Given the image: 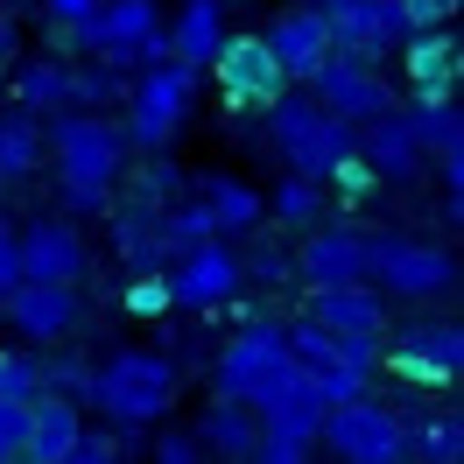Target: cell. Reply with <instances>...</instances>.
Segmentation results:
<instances>
[{"label":"cell","instance_id":"8d00e7d4","mask_svg":"<svg viewBox=\"0 0 464 464\" xmlns=\"http://www.w3.org/2000/svg\"><path fill=\"white\" fill-rule=\"evenodd\" d=\"M120 458V436L113 430H78V443H71V458L63 464H113Z\"/></svg>","mask_w":464,"mask_h":464},{"label":"cell","instance_id":"277c9868","mask_svg":"<svg viewBox=\"0 0 464 464\" xmlns=\"http://www.w3.org/2000/svg\"><path fill=\"white\" fill-rule=\"evenodd\" d=\"M317 443L338 450L345 464H394V458H408V422L394 408H380L373 394H352V401L324 408Z\"/></svg>","mask_w":464,"mask_h":464},{"label":"cell","instance_id":"f6af8a7d","mask_svg":"<svg viewBox=\"0 0 464 464\" xmlns=\"http://www.w3.org/2000/svg\"><path fill=\"white\" fill-rule=\"evenodd\" d=\"M310 7H338V0H310Z\"/></svg>","mask_w":464,"mask_h":464},{"label":"cell","instance_id":"30bf717a","mask_svg":"<svg viewBox=\"0 0 464 464\" xmlns=\"http://www.w3.org/2000/svg\"><path fill=\"white\" fill-rule=\"evenodd\" d=\"M303 85H310V99H317V106H331V113H345L352 127L394 106V85L380 78V63H366V57H345V50H331V57H324L317 71L303 78Z\"/></svg>","mask_w":464,"mask_h":464},{"label":"cell","instance_id":"3957f363","mask_svg":"<svg viewBox=\"0 0 464 464\" xmlns=\"http://www.w3.org/2000/svg\"><path fill=\"white\" fill-rule=\"evenodd\" d=\"M267 120H275V148L289 155V169L310 176V183H324V176H331V162L359 148V127H352L345 113L317 106L310 92H282V99L267 106Z\"/></svg>","mask_w":464,"mask_h":464},{"label":"cell","instance_id":"9a60e30c","mask_svg":"<svg viewBox=\"0 0 464 464\" xmlns=\"http://www.w3.org/2000/svg\"><path fill=\"white\" fill-rule=\"evenodd\" d=\"M22 239V275H35V282H78L85 275V232L71 226V218H57V211H43V218H29V232H14Z\"/></svg>","mask_w":464,"mask_h":464},{"label":"cell","instance_id":"603a6c76","mask_svg":"<svg viewBox=\"0 0 464 464\" xmlns=\"http://www.w3.org/2000/svg\"><path fill=\"white\" fill-rule=\"evenodd\" d=\"M43 155H50V141H43V113H29V106L0 113V176H7V183H14V176H35V169H43Z\"/></svg>","mask_w":464,"mask_h":464},{"label":"cell","instance_id":"60d3db41","mask_svg":"<svg viewBox=\"0 0 464 464\" xmlns=\"http://www.w3.org/2000/svg\"><path fill=\"white\" fill-rule=\"evenodd\" d=\"M22 282V239H14V226L0 218V289H14Z\"/></svg>","mask_w":464,"mask_h":464},{"label":"cell","instance_id":"1f68e13d","mask_svg":"<svg viewBox=\"0 0 464 464\" xmlns=\"http://www.w3.org/2000/svg\"><path fill=\"white\" fill-rule=\"evenodd\" d=\"M0 394L7 401H29V394H43V359L29 352H0Z\"/></svg>","mask_w":464,"mask_h":464},{"label":"cell","instance_id":"ac0fdd59","mask_svg":"<svg viewBox=\"0 0 464 464\" xmlns=\"http://www.w3.org/2000/svg\"><path fill=\"white\" fill-rule=\"evenodd\" d=\"M78 401L71 394H29V436H22V458L29 464H63L71 458V443H78Z\"/></svg>","mask_w":464,"mask_h":464},{"label":"cell","instance_id":"ab89813d","mask_svg":"<svg viewBox=\"0 0 464 464\" xmlns=\"http://www.w3.org/2000/svg\"><path fill=\"white\" fill-rule=\"evenodd\" d=\"M450 14H458V0H401L408 29H436V22H450Z\"/></svg>","mask_w":464,"mask_h":464},{"label":"cell","instance_id":"7a4b0ae2","mask_svg":"<svg viewBox=\"0 0 464 464\" xmlns=\"http://www.w3.org/2000/svg\"><path fill=\"white\" fill-rule=\"evenodd\" d=\"M85 401L106 408L120 430H148L176 408V366L155 359V352H113L106 366H92Z\"/></svg>","mask_w":464,"mask_h":464},{"label":"cell","instance_id":"44dd1931","mask_svg":"<svg viewBox=\"0 0 464 464\" xmlns=\"http://www.w3.org/2000/svg\"><path fill=\"white\" fill-rule=\"evenodd\" d=\"M310 317L324 331H380L387 338V303H380L373 282H338V289H317L310 295Z\"/></svg>","mask_w":464,"mask_h":464},{"label":"cell","instance_id":"cb8c5ba5","mask_svg":"<svg viewBox=\"0 0 464 464\" xmlns=\"http://www.w3.org/2000/svg\"><path fill=\"white\" fill-rule=\"evenodd\" d=\"M204 450H218V458H254V443H261V415L246 401H232V394H218V408L204 415Z\"/></svg>","mask_w":464,"mask_h":464},{"label":"cell","instance_id":"b9f144b4","mask_svg":"<svg viewBox=\"0 0 464 464\" xmlns=\"http://www.w3.org/2000/svg\"><path fill=\"white\" fill-rule=\"evenodd\" d=\"M155 458H162V464H198L204 458V436H162V443H155Z\"/></svg>","mask_w":464,"mask_h":464},{"label":"cell","instance_id":"484cf974","mask_svg":"<svg viewBox=\"0 0 464 464\" xmlns=\"http://www.w3.org/2000/svg\"><path fill=\"white\" fill-rule=\"evenodd\" d=\"M14 106H29V113H63L71 106V71L57 57H35L14 71Z\"/></svg>","mask_w":464,"mask_h":464},{"label":"cell","instance_id":"52a82bcc","mask_svg":"<svg viewBox=\"0 0 464 464\" xmlns=\"http://www.w3.org/2000/svg\"><path fill=\"white\" fill-rule=\"evenodd\" d=\"M190 92H198V63H148V78L134 85V120H127V141L141 148H169L183 113H190Z\"/></svg>","mask_w":464,"mask_h":464},{"label":"cell","instance_id":"7bdbcfd3","mask_svg":"<svg viewBox=\"0 0 464 464\" xmlns=\"http://www.w3.org/2000/svg\"><path fill=\"white\" fill-rule=\"evenodd\" d=\"M43 7H50V22H57V29H78L99 0H43Z\"/></svg>","mask_w":464,"mask_h":464},{"label":"cell","instance_id":"7402d4cb","mask_svg":"<svg viewBox=\"0 0 464 464\" xmlns=\"http://www.w3.org/2000/svg\"><path fill=\"white\" fill-rule=\"evenodd\" d=\"M218 35H226V0H183L176 7V29H169V57L204 71L211 50H218Z\"/></svg>","mask_w":464,"mask_h":464},{"label":"cell","instance_id":"e0dca14e","mask_svg":"<svg viewBox=\"0 0 464 464\" xmlns=\"http://www.w3.org/2000/svg\"><path fill=\"white\" fill-rule=\"evenodd\" d=\"M261 35H267V50L282 57L289 85H295V78H310V71L331 57V22H324V7H289V14H275Z\"/></svg>","mask_w":464,"mask_h":464},{"label":"cell","instance_id":"2e32d148","mask_svg":"<svg viewBox=\"0 0 464 464\" xmlns=\"http://www.w3.org/2000/svg\"><path fill=\"white\" fill-rule=\"evenodd\" d=\"M303 282L310 289H338V282H366V232L359 226H317L310 218V239H303Z\"/></svg>","mask_w":464,"mask_h":464},{"label":"cell","instance_id":"8fae6325","mask_svg":"<svg viewBox=\"0 0 464 464\" xmlns=\"http://www.w3.org/2000/svg\"><path fill=\"white\" fill-rule=\"evenodd\" d=\"M289 366V345H282V324H239V338H226V352H218V366H211V387L218 394H232V401H254L267 380Z\"/></svg>","mask_w":464,"mask_h":464},{"label":"cell","instance_id":"bcb514c9","mask_svg":"<svg viewBox=\"0 0 464 464\" xmlns=\"http://www.w3.org/2000/svg\"><path fill=\"white\" fill-rule=\"evenodd\" d=\"M0 190H7V176H0Z\"/></svg>","mask_w":464,"mask_h":464},{"label":"cell","instance_id":"4dcf8cb0","mask_svg":"<svg viewBox=\"0 0 464 464\" xmlns=\"http://www.w3.org/2000/svg\"><path fill=\"white\" fill-rule=\"evenodd\" d=\"M113 99H120V78H113V63H106V57L85 63V71H71V106L99 113V106H113Z\"/></svg>","mask_w":464,"mask_h":464},{"label":"cell","instance_id":"d6986e66","mask_svg":"<svg viewBox=\"0 0 464 464\" xmlns=\"http://www.w3.org/2000/svg\"><path fill=\"white\" fill-rule=\"evenodd\" d=\"M359 155H366L387 183H408V176L422 169V148H415V134H408V113H401V106L359 120Z\"/></svg>","mask_w":464,"mask_h":464},{"label":"cell","instance_id":"4fadbf2b","mask_svg":"<svg viewBox=\"0 0 464 464\" xmlns=\"http://www.w3.org/2000/svg\"><path fill=\"white\" fill-rule=\"evenodd\" d=\"M324 22H331V50H345V57H394V43L408 35L401 22V0H338V7H324Z\"/></svg>","mask_w":464,"mask_h":464},{"label":"cell","instance_id":"74e56055","mask_svg":"<svg viewBox=\"0 0 464 464\" xmlns=\"http://www.w3.org/2000/svg\"><path fill=\"white\" fill-rule=\"evenodd\" d=\"M246 275H254V282H267V289H282V275H289V254H282V246H254V254H246Z\"/></svg>","mask_w":464,"mask_h":464},{"label":"cell","instance_id":"f35d334b","mask_svg":"<svg viewBox=\"0 0 464 464\" xmlns=\"http://www.w3.org/2000/svg\"><path fill=\"white\" fill-rule=\"evenodd\" d=\"M92 366H78V359H43V387H63V394H85Z\"/></svg>","mask_w":464,"mask_h":464},{"label":"cell","instance_id":"d590c367","mask_svg":"<svg viewBox=\"0 0 464 464\" xmlns=\"http://www.w3.org/2000/svg\"><path fill=\"white\" fill-rule=\"evenodd\" d=\"M22 436H29V401H7L0 394V464L22 458Z\"/></svg>","mask_w":464,"mask_h":464},{"label":"cell","instance_id":"5bb4252c","mask_svg":"<svg viewBox=\"0 0 464 464\" xmlns=\"http://www.w3.org/2000/svg\"><path fill=\"white\" fill-rule=\"evenodd\" d=\"M394 50H401L408 99H458L464 50H458V35H450V22H436V29H408Z\"/></svg>","mask_w":464,"mask_h":464},{"label":"cell","instance_id":"f1b7e54d","mask_svg":"<svg viewBox=\"0 0 464 464\" xmlns=\"http://www.w3.org/2000/svg\"><path fill=\"white\" fill-rule=\"evenodd\" d=\"M127 317H169V275L162 267H134V282L120 289Z\"/></svg>","mask_w":464,"mask_h":464},{"label":"cell","instance_id":"ffe728a7","mask_svg":"<svg viewBox=\"0 0 464 464\" xmlns=\"http://www.w3.org/2000/svg\"><path fill=\"white\" fill-rule=\"evenodd\" d=\"M113 246H120V261H127V267H169L176 246H169V232H162V204L127 198L113 211Z\"/></svg>","mask_w":464,"mask_h":464},{"label":"cell","instance_id":"d6a6232c","mask_svg":"<svg viewBox=\"0 0 464 464\" xmlns=\"http://www.w3.org/2000/svg\"><path fill=\"white\" fill-rule=\"evenodd\" d=\"M324 183H338V198H345V204H359V198H373L380 169L366 162V155H359V148H352V155H338V162H331V176H324Z\"/></svg>","mask_w":464,"mask_h":464},{"label":"cell","instance_id":"4316f807","mask_svg":"<svg viewBox=\"0 0 464 464\" xmlns=\"http://www.w3.org/2000/svg\"><path fill=\"white\" fill-rule=\"evenodd\" d=\"M204 204H211L218 232H254L261 226V198H254L246 183H232V176H204Z\"/></svg>","mask_w":464,"mask_h":464},{"label":"cell","instance_id":"8992f818","mask_svg":"<svg viewBox=\"0 0 464 464\" xmlns=\"http://www.w3.org/2000/svg\"><path fill=\"white\" fill-rule=\"evenodd\" d=\"M0 317L29 345H57V338L78 331L85 303H78V282H35V275H22L14 289H0Z\"/></svg>","mask_w":464,"mask_h":464},{"label":"cell","instance_id":"ba28073f","mask_svg":"<svg viewBox=\"0 0 464 464\" xmlns=\"http://www.w3.org/2000/svg\"><path fill=\"white\" fill-rule=\"evenodd\" d=\"M366 282H380V289H394V295H408V303H422V295L458 289V261H450L443 246H408V239H366Z\"/></svg>","mask_w":464,"mask_h":464},{"label":"cell","instance_id":"f546056e","mask_svg":"<svg viewBox=\"0 0 464 464\" xmlns=\"http://www.w3.org/2000/svg\"><path fill=\"white\" fill-rule=\"evenodd\" d=\"M408 458H430V464H458L464 458V430L458 415H436L422 436H408Z\"/></svg>","mask_w":464,"mask_h":464},{"label":"cell","instance_id":"83f0119b","mask_svg":"<svg viewBox=\"0 0 464 464\" xmlns=\"http://www.w3.org/2000/svg\"><path fill=\"white\" fill-rule=\"evenodd\" d=\"M261 211H275L282 226H310V218L324 211V198H317V183H310V176H295V169H289L282 183H275V198H267Z\"/></svg>","mask_w":464,"mask_h":464},{"label":"cell","instance_id":"5b68a950","mask_svg":"<svg viewBox=\"0 0 464 464\" xmlns=\"http://www.w3.org/2000/svg\"><path fill=\"white\" fill-rule=\"evenodd\" d=\"M211 71H218V92H226L232 113H267V106L289 92V71L267 50V35H218Z\"/></svg>","mask_w":464,"mask_h":464},{"label":"cell","instance_id":"e575fe53","mask_svg":"<svg viewBox=\"0 0 464 464\" xmlns=\"http://www.w3.org/2000/svg\"><path fill=\"white\" fill-rule=\"evenodd\" d=\"M176 190H183L176 162H148V169H134V198H141V204H176Z\"/></svg>","mask_w":464,"mask_h":464},{"label":"cell","instance_id":"9c48e42d","mask_svg":"<svg viewBox=\"0 0 464 464\" xmlns=\"http://www.w3.org/2000/svg\"><path fill=\"white\" fill-rule=\"evenodd\" d=\"M162 275H169V310H218V303L239 295V282H246V267H239V254H232L226 239L183 246Z\"/></svg>","mask_w":464,"mask_h":464},{"label":"cell","instance_id":"836d02e7","mask_svg":"<svg viewBox=\"0 0 464 464\" xmlns=\"http://www.w3.org/2000/svg\"><path fill=\"white\" fill-rule=\"evenodd\" d=\"M366 380H373V373H359V366H345V359H331V366H317V394H324V408H331V401L366 394Z\"/></svg>","mask_w":464,"mask_h":464},{"label":"cell","instance_id":"d4e9b609","mask_svg":"<svg viewBox=\"0 0 464 464\" xmlns=\"http://www.w3.org/2000/svg\"><path fill=\"white\" fill-rule=\"evenodd\" d=\"M408 134H415L422 155H450V148H464L458 99H408Z\"/></svg>","mask_w":464,"mask_h":464},{"label":"cell","instance_id":"ee69618b","mask_svg":"<svg viewBox=\"0 0 464 464\" xmlns=\"http://www.w3.org/2000/svg\"><path fill=\"white\" fill-rule=\"evenodd\" d=\"M7 57H14V22L0 14V71H7Z\"/></svg>","mask_w":464,"mask_h":464},{"label":"cell","instance_id":"7c38bea8","mask_svg":"<svg viewBox=\"0 0 464 464\" xmlns=\"http://www.w3.org/2000/svg\"><path fill=\"white\" fill-rule=\"evenodd\" d=\"M380 366H394L415 387H450L464 373V331L458 324H415L394 345H380Z\"/></svg>","mask_w":464,"mask_h":464},{"label":"cell","instance_id":"6da1fadb","mask_svg":"<svg viewBox=\"0 0 464 464\" xmlns=\"http://www.w3.org/2000/svg\"><path fill=\"white\" fill-rule=\"evenodd\" d=\"M43 141L57 148V190L71 211H106L113 204V183L127 176V127L78 106L57 127H43Z\"/></svg>","mask_w":464,"mask_h":464}]
</instances>
